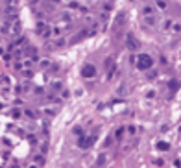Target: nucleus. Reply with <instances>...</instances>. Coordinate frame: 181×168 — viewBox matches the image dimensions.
I'll return each instance as SVG.
<instances>
[{
    "mask_svg": "<svg viewBox=\"0 0 181 168\" xmlns=\"http://www.w3.org/2000/svg\"><path fill=\"white\" fill-rule=\"evenodd\" d=\"M157 148H159V150H168V144H166V142H159Z\"/></svg>",
    "mask_w": 181,
    "mask_h": 168,
    "instance_id": "f257e3e1",
    "label": "nucleus"
}]
</instances>
